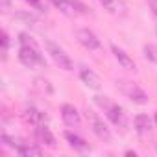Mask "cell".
<instances>
[{
	"label": "cell",
	"instance_id": "ac0fdd59",
	"mask_svg": "<svg viewBox=\"0 0 157 157\" xmlns=\"http://www.w3.org/2000/svg\"><path fill=\"white\" fill-rule=\"evenodd\" d=\"M15 17H17V19H22V21H26V22H37V17L32 15V13H15Z\"/></svg>",
	"mask_w": 157,
	"mask_h": 157
},
{
	"label": "cell",
	"instance_id": "8992f818",
	"mask_svg": "<svg viewBox=\"0 0 157 157\" xmlns=\"http://www.w3.org/2000/svg\"><path fill=\"white\" fill-rule=\"evenodd\" d=\"M50 2L56 10H59L67 17H78L80 13H87V8L78 0H50Z\"/></svg>",
	"mask_w": 157,
	"mask_h": 157
},
{
	"label": "cell",
	"instance_id": "ffe728a7",
	"mask_svg": "<svg viewBox=\"0 0 157 157\" xmlns=\"http://www.w3.org/2000/svg\"><path fill=\"white\" fill-rule=\"evenodd\" d=\"M150 10H151V13L157 17V0H150Z\"/></svg>",
	"mask_w": 157,
	"mask_h": 157
},
{
	"label": "cell",
	"instance_id": "4fadbf2b",
	"mask_svg": "<svg viewBox=\"0 0 157 157\" xmlns=\"http://www.w3.org/2000/svg\"><path fill=\"white\" fill-rule=\"evenodd\" d=\"M35 135H37L39 142L46 144L48 148H56V146H57V142H56V137H54V133L50 131V128H48L46 124H43V126H37V128H35Z\"/></svg>",
	"mask_w": 157,
	"mask_h": 157
},
{
	"label": "cell",
	"instance_id": "e0dca14e",
	"mask_svg": "<svg viewBox=\"0 0 157 157\" xmlns=\"http://www.w3.org/2000/svg\"><path fill=\"white\" fill-rule=\"evenodd\" d=\"M2 59H6L8 57V50H10V35H8V32H2Z\"/></svg>",
	"mask_w": 157,
	"mask_h": 157
},
{
	"label": "cell",
	"instance_id": "2e32d148",
	"mask_svg": "<svg viewBox=\"0 0 157 157\" xmlns=\"http://www.w3.org/2000/svg\"><path fill=\"white\" fill-rule=\"evenodd\" d=\"M144 56L146 59H150L151 63H157V46L155 44H144Z\"/></svg>",
	"mask_w": 157,
	"mask_h": 157
},
{
	"label": "cell",
	"instance_id": "30bf717a",
	"mask_svg": "<svg viewBox=\"0 0 157 157\" xmlns=\"http://www.w3.org/2000/svg\"><path fill=\"white\" fill-rule=\"evenodd\" d=\"M63 135H65V139H67L68 146H70L72 150H76L78 153H91V144H89L83 137L76 135L74 131H65Z\"/></svg>",
	"mask_w": 157,
	"mask_h": 157
},
{
	"label": "cell",
	"instance_id": "8fae6325",
	"mask_svg": "<svg viewBox=\"0 0 157 157\" xmlns=\"http://www.w3.org/2000/svg\"><path fill=\"white\" fill-rule=\"evenodd\" d=\"M111 52H113L115 59L118 61V65H120L122 68H126V70H131V72H135V70H137V65H135L133 57H131V56H129L126 50L118 48L117 44H111Z\"/></svg>",
	"mask_w": 157,
	"mask_h": 157
},
{
	"label": "cell",
	"instance_id": "277c9868",
	"mask_svg": "<svg viewBox=\"0 0 157 157\" xmlns=\"http://www.w3.org/2000/svg\"><path fill=\"white\" fill-rule=\"evenodd\" d=\"M117 87L120 89V93H122L126 98H129L131 102H135V104H139V105H144V104L150 102L148 93H146L142 87H139L137 83H133V82L118 80V82H117Z\"/></svg>",
	"mask_w": 157,
	"mask_h": 157
},
{
	"label": "cell",
	"instance_id": "6da1fadb",
	"mask_svg": "<svg viewBox=\"0 0 157 157\" xmlns=\"http://www.w3.org/2000/svg\"><path fill=\"white\" fill-rule=\"evenodd\" d=\"M19 61L26 67V68H37V67H46V59L44 54L41 50V46L33 41V37H30L28 33H21L19 35Z\"/></svg>",
	"mask_w": 157,
	"mask_h": 157
},
{
	"label": "cell",
	"instance_id": "ba28073f",
	"mask_svg": "<svg viewBox=\"0 0 157 157\" xmlns=\"http://www.w3.org/2000/svg\"><path fill=\"white\" fill-rule=\"evenodd\" d=\"M80 80L83 82L85 87H89V89H93V91L102 89V80H100V76H98L93 68H89L87 65H82V67H80Z\"/></svg>",
	"mask_w": 157,
	"mask_h": 157
},
{
	"label": "cell",
	"instance_id": "9a60e30c",
	"mask_svg": "<svg viewBox=\"0 0 157 157\" xmlns=\"http://www.w3.org/2000/svg\"><path fill=\"white\" fill-rule=\"evenodd\" d=\"M24 115H26V120H28L33 128L46 124V117H44V113H43V111H39V109H35V107H28Z\"/></svg>",
	"mask_w": 157,
	"mask_h": 157
},
{
	"label": "cell",
	"instance_id": "7a4b0ae2",
	"mask_svg": "<svg viewBox=\"0 0 157 157\" xmlns=\"http://www.w3.org/2000/svg\"><path fill=\"white\" fill-rule=\"evenodd\" d=\"M94 104L105 113V117L111 120L113 126H117V128H126V124H128V120H126V111H124L118 104H115L109 96L98 94V96H94Z\"/></svg>",
	"mask_w": 157,
	"mask_h": 157
},
{
	"label": "cell",
	"instance_id": "5b68a950",
	"mask_svg": "<svg viewBox=\"0 0 157 157\" xmlns=\"http://www.w3.org/2000/svg\"><path fill=\"white\" fill-rule=\"evenodd\" d=\"M87 120H89V128H91V131L100 139V140H104V142H111L113 140V133H111V129L107 128V124L104 122V118H100L96 113H93V111H87Z\"/></svg>",
	"mask_w": 157,
	"mask_h": 157
},
{
	"label": "cell",
	"instance_id": "9c48e42d",
	"mask_svg": "<svg viewBox=\"0 0 157 157\" xmlns=\"http://www.w3.org/2000/svg\"><path fill=\"white\" fill-rule=\"evenodd\" d=\"M61 118L68 128H78L82 124V115L72 104H63L61 105Z\"/></svg>",
	"mask_w": 157,
	"mask_h": 157
},
{
	"label": "cell",
	"instance_id": "d6986e66",
	"mask_svg": "<svg viewBox=\"0 0 157 157\" xmlns=\"http://www.w3.org/2000/svg\"><path fill=\"white\" fill-rule=\"evenodd\" d=\"M26 4H30L32 8H35V10H43V2L41 0H24Z\"/></svg>",
	"mask_w": 157,
	"mask_h": 157
},
{
	"label": "cell",
	"instance_id": "7c38bea8",
	"mask_svg": "<svg viewBox=\"0 0 157 157\" xmlns=\"http://www.w3.org/2000/svg\"><path fill=\"white\" fill-rule=\"evenodd\" d=\"M98 2L104 6V10H107L111 15H117V17H126L128 13V8L122 0H98Z\"/></svg>",
	"mask_w": 157,
	"mask_h": 157
},
{
	"label": "cell",
	"instance_id": "5bb4252c",
	"mask_svg": "<svg viewBox=\"0 0 157 157\" xmlns=\"http://www.w3.org/2000/svg\"><path fill=\"white\" fill-rule=\"evenodd\" d=\"M133 126H135V131L140 133V135H146L151 131V126H153V120L148 117V115H137L135 120H133Z\"/></svg>",
	"mask_w": 157,
	"mask_h": 157
},
{
	"label": "cell",
	"instance_id": "3957f363",
	"mask_svg": "<svg viewBox=\"0 0 157 157\" xmlns=\"http://www.w3.org/2000/svg\"><path fill=\"white\" fill-rule=\"evenodd\" d=\"M44 46H46V54L52 57V61L61 68V70H67V72H70V70H74V61H72V57L59 46V44H56L54 41H44Z\"/></svg>",
	"mask_w": 157,
	"mask_h": 157
},
{
	"label": "cell",
	"instance_id": "52a82bcc",
	"mask_svg": "<svg viewBox=\"0 0 157 157\" xmlns=\"http://www.w3.org/2000/svg\"><path fill=\"white\" fill-rule=\"evenodd\" d=\"M76 39H78V43H80L83 48H87V50H98V48H102V41H100L98 35H96L93 30H89V28H80V30H76Z\"/></svg>",
	"mask_w": 157,
	"mask_h": 157
},
{
	"label": "cell",
	"instance_id": "44dd1931",
	"mask_svg": "<svg viewBox=\"0 0 157 157\" xmlns=\"http://www.w3.org/2000/svg\"><path fill=\"white\" fill-rule=\"evenodd\" d=\"M153 124H155V128H157V111L153 113Z\"/></svg>",
	"mask_w": 157,
	"mask_h": 157
}]
</instances>
